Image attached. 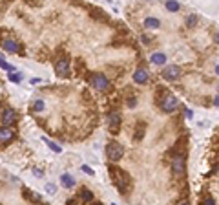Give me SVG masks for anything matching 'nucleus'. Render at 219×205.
Masks as SVG:
<instances>
[{"label":"nucleus","mask_w":219,"mask_h":205,"mask_svg":"<svg viewBox=\"0 0 219 205\" xmlns=\"http://www.w3.org/2000/svg\"><path fill=\"white\" fill-rule=\"evenodd\" d=\"M106 154L110 158V161H119L123 156H124V148L119 145V143H110L106 147Z\"/></svg>","instance_id":"nucleus-1"},{"label":"nucleus","mask_w":219,"mask_h":205,"mask_svg":"<svg viewBox=\"0 0 219 205\" xmlns=\"http://www.w3.org/2000/svg\"><path fill=\"white\" fill-rule=\"evenodd\" d=\"M91 84H93L95 90L106 92V90L110 88V79L106 75H102V73H97V75H93V79H91Z\"/></svg>","instance_id":"nucleus-2"},{"label":"nucleus","mask_w":219,"mask_h":205,"mask_svg":"<svg viewBox=\"0 0 219 205\" xmlns=\"http://www.w3.org/2000/svg\"><path fill=\"white\" fill-rule=\"evenodd\" d=\"M55 72H57V75L59 77H66L68 73H70V61H68V57H62V59L57 61Z\"/></svg>","instance_id":"nucleus-3"},{"label":"nucleus","mask_w":219,"mask_h":205,"mask_svg":"<svg viewBox=\"0 0 219 205\" xmlns=\"http://www.w3.org/2000/svg\"><path fill=\"white\" fill-rule=\"evenodd\" d=\"M177 106H179V101L174 95H166V97L161 101V108L164 112H174V110H177Z\"/></svg>","instance_id":"nucleus-4"},{"label":"nucleus","mask_w":219,"mask_h":205,"mask_svg":"<svg viewBox=\"0 0 219 205\" xmlns=\"http://www.w3.org/2000/svg\"><path fill=\"white\" fill-rule=\"evenodd\" d=\"M179 75H181V68L179 66H166L164 70H163V77L166 79V81H175V79H179Z\"/></svg>","instance_id":"nucleus-5"},{"label":"nucleus","mask_w":219,"mask_h":205,"mask_svg":"<svg viewBox=\"0 0 219 205\" xmlns=\"http://www.w3.org/2000/svg\"><path fill=\"white\" fill-rule=\"evenodd\" d=\"M172 172H174V176H183V172H185V159H183V156H175L172 159Z\"/></svg>","instance_id":"nucleus-6"},{"label":"nucleus","mask_w":219,"mask_h":205,"mask_svg":"<svg viewBox=\"0 0 219 205\" xmlns=\"http://www.w3.org/2000/svg\"><path fill=\"white\" fill-rule=\"evenodd\" d=\"M148 79H150V75H148V72H146L144 68H137L135 73H133V81H135L137 84H146Z\"/></svg>","instance_id":"nucleus-7"},{"label":"nucleus","mask_w":219,"mask_h":205,"mask_svg":"<svg viewBox=\"0 0 219 205\" xmlns=\"http://www.w3.org/2000/svg\"><path fill=\"white\" fill-rule=\"evenodd\" d=\"M4 50L8 51V53H18V42L17 40H13V39H6L4 40Z\"/></svg>","instance_id":"nucleus-8"},{"label":"nucleus","mask_w":219,"mask_h":205,"mask_svg":"<svg viewBox=\"0 0 219 205\" xmlns=\"http://www.w3.org/2000/svg\"><path fill=\"white\" fill-rule=\"evenodd\" d=\"M2 121H4V127H9V125H13L15 123V117H17V114H15V110L13 108H8L6 112H4V116H2Z\"/></svg>","instance_id":"nucleus-9"},{"label":"nucleus","mask_w":219,"mask_h":205,"mask_svg":"<svg viewBox=\"0 0 219 205\" xmlns=\"http://www.w3.org/2000/svg\"><path fill=\"white\" fill-rule=\"evenodd\" d=\"M119 123H121V114L119 112H112V114H108V125H110V128H117L119 127Z\"/></svg>","instance_id":"nucleus-10"},{"label":"nucleus","mask_w":219,"mask_h":205,"mask_svg":"<svg viewBox=\"0 0 219 205\" xmlns=\"http://www.w3.org/2000/svg\"><path fill=\"white\" fill-rule=\"evenodd\" d=\"M13 130L9 128V127H2L0 128V141H4V143H8V141H11L13 139Z\"/></svg>","instance_id":"nucleus-11"},{"label":"nucleus","mask_w":219,"mask_h":205,"mask_svg":"<svg viewBox=\"0 0 219 205\" xmlns=\"http://www.w3.org/2000/svg\"><path fill=\"white\" fill-rule=\"evenodd\" d=\"M60 185H62L64 189H73L75 187V180H73L70 174H62L60 176Z\"/></svg>","instance_id":"nucleus-12"},{"label":"nucleus","mask_w":219,"mask_h":205,"mask_svg":"<svg viewBox=\"0 0 219 205\" xmlns=\"http://www.w3.org/2000/svg\"><path fill=\"white\" fill-rule=\"evenodd\" d=\"M150 61H152L154 64H164V62H166V55L161 53V51H155V53L150 55Z\"/></svg>","instance_id":"nucleus-13"},{"label":"nucleus","mask_w":219,"mask_h":205,"mask_svg":"<svg viewBox=\"0 0 219 205\" xmlns=\"http://www.w3.org/2000/svg\"><path fill=\"white\" fill-rule=\"evenodd\" d=\"M164 8H166L168 11H172V13H174V11H179L181 4H179V2H175V0H170V2H166V4H164Z\"/></svg>","instance_id":"nucleus-14"},{"label":"nucleus","mask_w":219,"mask_h":205,"mask_svg":"<svg viewBox=\"0 0 219 205\" xmlns=\"http://www.w3.org/2000/svg\"><path fill=\"white\" fill-rule=\"evenodd\" d=\"M144 26H146V28H159V20H157V19H152V17H148V19H144Z\"/></svg>","instance_id":"nucleus-15"},{"label":"nucleus","mask_w":219,"mask_h":205,"mask_svg":"<svg viewBox=\"0 0 219 205\" xmlns=\"http://www.w3.org/2000/svg\"><path fill=\"white\" fill-rule=\"evenodd\" d=\"M8 79H9L11 83H20V81H22V73H18V72H11L9 75H8Z\"/></svg>","instance_id":"nucleus-16"},{"label":"nucleus","mask_w":219,"mask_h":205,"mask_svg":"<svg viewBox=\"0 0 219 205\" xmlns=\"http://www.w3.org/2000/svg\"><path fill=\"white\" fill-rule=\"evenodd\" d=\"M44 141L48 143V147H50V148H51L53 152H57V154H60V152H62V148H60V147H59L57 143H53L51 139H44Z\"/></svg>","instance_id":"nucleus-17"},{"label":"nucleus","mask_w":219,"mask_h":205,"mask_svg":"<svg viewBox=\"0 0 219 205\" xmlns=\"http://www.w3.org/2000/svg\"><path fill=\"white\" fill-rule=\"evenodd\" d=\"M197 24V15H188L186 17V26L188 28H194Z\"/></svg>","instance_id":"nucleus-18"},{"label":"nucleus","mask_w":219,"mask_h":205,"mask_svg":"<svg viewBox=\"0 0 219 205\" xmlns=\"http://www.w3.org/2000/svg\"><path fill=\"white\" fill-rule=\"evenodd\" d=\"M33 108H35V112H42V110H44V101H42V99H37V101L33 103Z\"/></svg>","instance_id":"nucleus-19"},{"label":"nucleus","mask_w":219,"mask_h":205,"mask_svg":"<svg viewBox=\"0 0 219 205\" xmlns=\"http://www.w3.org/2000/svg\"><path fill=\"white\" fill-rule=\"evenodd\" d=\"M81 196H82V200H84V202H91V200H93V194H91V192H90L88 189H84V191H82V194H81Z\"/></svg>","instance_id":"nucleus-20"},{"label":"nucleus","mask_w":219,"mask_h":205,"mask_svg":"<svg viewBox=\"0 0 219 205\" xmlns=\"http://www.w3.org/2000/svg\"><path fill=\"white\" fill-rule=\"evenodd\" d=\"M55 191H57V187H55L53 183H48V185H46V192H50V194H53Z\"/></svg>","instance_id":"nucleus-21"},{"label":"nucleus","mask_w":219,"mask_h":205,"mask_svg":"<svg viewBox=\"0 0 219 205\" xmlns=\"http://www.w3.org/2000/svg\"><path fill=\"white\" fill-rule=\"evenodd\" d=\"M82 170H84L86 174H90V176H93V174H95V170H93V169H90L88 165H82Z\"/></svg>","instance_id":"nucleus-22"},{"label":"nucleus","mask_w":219,"mask_h":205,"mask_svg":"<svg viewBox=\"0 0 219 205\" xmlns=\"http://www.w3.org/2000/svg\"><path fill=\"white\" fill-rule=\"evenodd\" d=\"M135 103H137V101H135V97H130V99H128V106H130V108H133V106H135Z\"/></svg>","instance_id":"nucleus-23"},{"label":"nucleus","mask_w":219,"mask_h":205,"mask_svg":"<svg viewBox=\"0 0 219 205\" xmlns=\"http://www.w3.org/2000/svg\"><path fill=\"white\" fill-rule=\"evenodd\" d=\"M175 205H190V203H188L186 200H181V202H177V203H175Z\"/></svg>","instance_id":"nucleus-24"},{"label":"nucleus","mask_w":219,"mask_h":205,"mask_svg":"<svg viewBox=\"0 0 219 205\" xmlns=\"http://www.w3.org/2000/svg\"><path fill=\"white\" fill-rule=\"evenodd\" d=\"M206 205H216V202H214L212 198H208V200H206Z\"/></svg>","instance_id":"nucleus-25"},{"label":"nucleus","mask_w":219,"mask_h":205,"mask_svg":"<svg viewBox=\"0 0 219 205\" xmlns=\"http://www.w3.org/2000/svg\"><path fill=\"white\" fill-rule=\"evenodd\" d=\"M2 62H6V61H4V55L0 53V64H2Z\"/></svg>","instance_id":"nucleus-26"},{"label":"nucleus","mask_w":219,"mask_h":205,"mask_svg":"<svg viewBox=\"0 0 219 205\" xmlns=\"http://www.w3.org/2000/svg\"><path fill=\"white\" fill-rule=\"evenodd\" d=\"M113 205H117V203H113Z\"/></svg>","instance_id":"nucleus-27"}]
</instances>
